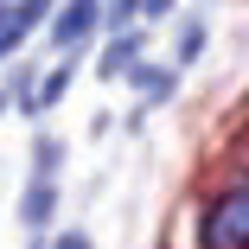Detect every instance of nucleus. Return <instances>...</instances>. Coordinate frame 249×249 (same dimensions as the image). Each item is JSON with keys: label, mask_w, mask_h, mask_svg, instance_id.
I'll return each mask as SVG.
<instances>
[{"label": "nucleus", "mask_w": 249, "mask_h": 249, "mask_svg": "<svg viewBox=\"0 0 249 249\" xmlns=\"http://www.w3.org/2000/svg\"><path fill=\"white\" fill-rule=\"evenodd\" d=\"M58 249H89V243H83V236H64V243H58Z\"/></svg>", "instance_id": "nucleus-2"}, {"label": "nucleus", "mask_w": 249, "mask_h": 249, "mask_svg": "<svg viewBox=\"0 0 249 249\" xmlns=\"http://www.w3.org/2000/svg\"><path fill=\"white\" fill-rule=\"evenodd\" d=\"M89 7H96V0H77V7L58 19V38H77V32H89Z\"/></svg>", "instance_id": "nucleus-1"}]
</instances>
